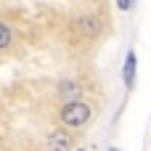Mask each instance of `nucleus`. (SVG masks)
Masks as SVG:
<instances>
[{"instance_id":"8","label":"nucleus","mask_w":151,"mask_h":151,"mask_svg":"<svg viewBox=\"0 0 151 151\" xmlns=\"http://www.w3.org/2000/svg\"><path fill=\"white\" fill-rule=\"evenodd\" d=\"M109 151H119V149H109Z\"/></svg>"},{"instance_id":"3","label":"nucleus","mask_w":151,"mask_h":151,"mask_svg":"<svg viewBox=\"0 0 151 151\" xmlns=\"http://www.w3.org/2000/svg\"><path fill=\"white\" fill-rule=\"evenodd\" d=\"M58 96L69 104H77L82 98V85L77 80H64V82H58Z\"/></svg>"},{"instance_id":"6","label":"nucleus","mask_w":151,"mask_h":151,"mask_svg":"<svg viewBox=\"0 0 151 151\" xmlns=\"http://www.w3.org/2000/svg\"><path fill=\"white\" fill-rule=\"evenodd\" d=\"M11 37H13V35H11V29L0 21V48H8V45H11Z\"/></svg>"},{"instance_id":"1","label":"nucleus","mask_w":151,"mask_h":151,"mask_svg":"<svg viewBox=\"0 0 151 151\" xmlns=\"http://www.w3.org/2000/svg\"><path fill=\"white\" fill-rule=\"evenodd\" d=\"M61 119L69 125V127H82L88 119H90V106L77 101V104H66L61 109Z\"/></svg>"},{"instance_id":"5","label":"nucleus","mask_w":151,"mask_h":151,"mask_svg":"<svg viewBox=\"0 0 151 151\" xmlns=\"http://www.w3.org/2000/svg\"><path fill=\"white\" fill-rule=\"evenodd\" d=\"M135 64H138V58H135V50H127V58H125V69H122V80H125L127 90L135 85Z\"/></svg>"},{"instance_id":"4","label":"nucleus","mask_w":151,"mask_h":151,"mask_svg":"<svg viewBox=\"0 0 151 151\" xmlns=\"http://www.w3.org/2000/svg\"><path fill=\"white\" fill-rule=\"evenodd\" d=\"M72 146V135H66L64 130H56L48 135V149L50 151H69Z\"/></svg>"},{"instance_id":"2","label":"nucleus","mask_w":151,"mask_h":151,"mask_svg":"<svg viewBox=\"0 0 151 151\" xmlns=\"http://www.w3.org/2000/svg\"><path fill=\"white\" fill-rule=\"evenodd\" d=\"M74 29L82 37H98L101 35V21L90 13H82V16H74Z\"/></svg>"},{"instance_id":"7","label":"nucleus","mask_w":151,"mask_h":151,"mask_svg":"<svg viewBox=\"0 0 151 151\" xmlns=\"http://www.w3.org/2000/svg\"><path fill=\"white\" fill-rule=\"evenodd\" d=\"M117 5H119L122 11H127V8H133V0H117Z\"/></svg>"},{"instance_id":"9","label":"nucleus","mask_w":151,"mask_h":151,"mask_svg":"<svg viewBox=\"0 0 151 151\" xmlns=\"http://www.w3.org/2000/svg\"><path fill=\"white\" fill-rule=\"evenodd\" d=\"M80 151H82V149H80Z\"/></svg>"}]
</instances>
